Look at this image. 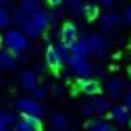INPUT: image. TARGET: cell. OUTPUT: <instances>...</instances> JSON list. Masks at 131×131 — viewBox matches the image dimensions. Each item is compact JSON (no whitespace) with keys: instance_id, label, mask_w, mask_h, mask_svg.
Here are the masks:
<instances>
[{"instance_id":"6da1fadb","label":"cell","mask_w":131,"mask_h":131,"mask_svg":"<svg viewBox=\"0 0 131 131\" xmlns=\"http://www.w3.org/2000/svg\"><path fill=\"white\" fill-rule=\"evenodd\" d=\"M2 42H4V48L10 50L13 54H23L29 50V38L23 34L21 29H6L4 36H2Z\"/></svg>"},{"instance_id":"7a4b0ae2","label":"cell","mask_w":131,"mask_h":131,"mask_svg":"<svg viewBox=\"0 0 131 131\" xmlns=\"http://www.w3.org/2000/svg\"><path fill=\"white\" fill-rule=\"evenodd\" d=\"M69 71L77 75V79H85V77H92L94 73V67H92V62L88 60V56H79V54H71L69 60Z\"/></svg>"},{"instance_id":"3957f363","label":"cell","mask_w":131,"mask_h":131,"mask_svg":"<svg viewBox=\"0 0 131 131\" xmlns=\"http://www.w3.org/2000/svg\"><path fill=\"white\" fill-rule=\"evenodd\" d=\"M15 106H17V110L21 112V114H31V117H44V112H46V108L40 104V100L38 98H34V96H23V98H19L17 102H15Z\"/></svg>"},{"instance_id":"277c9868","label":"cell","mask_w":131,"mask_h":131,"mask_svg":"<svg viewBox=\"0 0 131 131\" xmlns=\"http://www.w3.org/2000/svg\"><path fill=\"white\" fill-rule=\"evenodd\" d=\"M88 42V52L90 56H96V58H104L108 54V40L100 34H90L85 38Z\"/></svg>"},{"instance_id":"5b68a950","label":"cell","mask_w":131,"mask_h":131,"mask_svg":"<svg viewBox=\"0 0 131 131\" xmlns=\"http://www.w3.org/2000/svg\"><path fill=\"white\" fill-rule=\"evenodd\" d=\"M77 90L81 94H88V96H98L102 92V85H100V81L85 77V79H77Z\"/></svg>"},{"instance_id":"8992f818","label":"cell","mask_w":131,"mask_h":131,"mask_svg":"<svg viewBox=\"0 0 131 131\" xmlns=\"http://www.w3.org/2000/svg\"><path fill=\"white\" fill-rule=\"evenodd\" d=\"M119 25H121V17L117 13H102L100 15V27L104 31H108V34H114L119 29Z\"/></svg>"},{"instance_id":"52a82bcc","label":"cell","mask_w":131,"mask_h":131,"mask_svg":"<svg viewBox=\"0 0 131 131\" xmlns=\"http://www.w3.org/2000/svg\"><path fill=\"white\" fill-rule=\"evenodd\" d=\"M110 117L117 123H121V125H129L131 123V110L125 104H117V106L110 108Z\"/></svg>"},{"instance_id":"ba28073f","label":"cell","mask_w":131,"mask_h":131,"mask_svg":"<svg viewBox=\"0 0 131 131\" xmlns=\"http://www.w3.org/2000/svg\"><path fill=\"white\" fill-rule=\"evenodd\" d=\"M77 38H79V29H77V25H73V23H64V25L60 27V42H62V44L71 46Z\"/></svg>"},{"instance_id":"9c48e42d","label":"cell","mask_w":131,"mask_h":131,"mask_svg":"<svg viewBox=\"0 0 131 131\" xmlns=\"http://www.w3.org/2000/svg\"><path fill=\"white\" fill-rule=\"evenodd\" d=\"M104 88H106V92H108L110 98H121L125 83H123V79H121V77H110V79L104 81Z\"/></svg>"},{"instance_id":"30bf717a","label":"cell","mask_w":131,"mask_h":131,"mask_svg":"<svg viewBox=\"0 0 131 131\" xmlns=\"http://www.w3.org/2000/svg\"><path fill=\"white\" fill-rule=\"evenodd\" d=\"M17 64H19L17 54H13L10 50H6V48L0 52V69H4V71H13V69H17Z\"/></svg>"},{"instance_id":"8fae6325","label":"cell","mask_w":131,"mask_h":131,"mask_svg":"<svg viewBox=\"0 0 131 131\" xmlns=\"http://www.w3.org/2000/svg\"><path fill=\"white\" fill-rule=\"evenodd\" d=\"M29 17H31L34 25L42 31V34L50 27V13H48V10H38V13H34V15H29Z\"/></svg>"},{"instance_id":"7c38bea8","label":"cell","mask_w":131,"mask_h":131,"mask_svg":"<svg viewBox=\"0 0 131 131\" xmlns=\"http://www.w3.org/2000/svg\"><path fill=\"white\" fill-rule=\"evenodd\" d=\"M44 60H46V64H48L52 71H58V69H60V64H62V60L58 58V54H56V50H54V46H48V48H46Z\"/></svg>"},{"instance_id":"4fadbf2b","label":"cell","mask_w":131,"mask_h":131,"mask_svg":"<svg viewBox=\"0 0 131 131\" xmlns=\"http://www.w3.org/2000/svg\"><path fill=\"white\" fill-rule=\"evenodd\" d=\"M21 85L31 92V90L38 85V73L36 71H23L21 73Z\"/></svg>"},{"instance_id":"5bb4252c","label":"cell","mask_w":131,"mask_h":131,"mask_svg":"<svg viewBox=\"0 0 131 131\" xmlns=\"http://www.w3.org/2000/svg\"><path fill=\"white\" fill-rule=\"evenodd\" d=\"M69 50H71V54H79V56H90V52H88V42H85V38H77L71 46H69Z\"/></svg>"},{"instance_id":"9a60e30c","label":"cell","mask_w":131,"mask_h":131,"mask_svg":"<svg viewBox=\"0 0 131 131\" xmlns=\"http://www.w3.org/2000/svg\"><path fill=\"white\" fill-rule=\"evenodd\" d=\"M52 127H54V131H64L69 127L67 114H64V112H54L52 114Z\"/></svg>"},{"instance_id":"2e32d148","label":"cell","mask_w":131,"mask_h":131,"mask_svg":"<svg viewBox=\"0 0 131 131\" xmlns=\"http://www.w3.org/2000/svg\"><path fill=\"white\" fill-rule=\"evenodd\" d=\"M19 27H21V31H23V34H25L27 38H40V36H42V31H40V29H38V27L34 25L31 17H29V19H27L25 23H21Z\"/></svg>"},{"instance_id":"e0dca14e","label":"cell","mask_w":131,"mask_h":131,"mask_svg":"<svg viewBox=\"0 0 131 131\" xmlns=\"http://www.w3.org/2000/svg\"><path fill=\"white\" fill-rule=\"evenodd\" d=\"M92 106H94V112H96V114H104V112H110V102L106 100V98H100V96H96V98H94Z\"/></svg>"},{"instance_id":"ac0fdd59","label":"cell","mask_w":131,"mask_h":131,"mask_svg":"<svg viewBox=\"0 0 131 131\" xmlns=\"http://www.w3.org/2000/svg\"><path fill=\"white\" fill-rule=\"evenodd\" d=\"M27 15H34L38 10H42V2L40 0H21V4H19Z\"/></svg>"},{"instance_id":"d6986e66","label":"cell","mask_w":131,"mask_h":131,"mask_svg":"<svg viewBox=\"0 0 131 131\" xmlns=\"http://www.w3.org/2000/svg\"><path fill=\"white\" fill-rule=\"evenodd\" d=\"M13 23V13L4 6V4H0V29H4Z\"/></svg>"},{"instance_id":"ffe728a7","label":"cell","mask_w":131,"mask_h":131,"mask_svg":"<svg viewBox=\"0 0 131 131\" xmlns=\"http://www.w3.org/2000/svg\"><path fill=\"white\" fill-rule=\"evenodd\" d=\"M54 50H56V54H58V58H60L62 62H67V60H69V56H71V50H69V46H67V44H62V42L54 44Z\"/></svg>"},{"instance_id":"44dd1931","label":"cell","mask_w":131,"mask_h":131,"mask_svg":"<svg viewBox=\"0 0 131 131\" xmlns=\"http://www.w3.org/2000/svg\"><path fill=\"white\" fill-rule=\"evenodd\" d=\"M15 114L10 112V110H0V125L2 127H13L15 125Z\"/></svg>"},{"instance_id":"7402d4cb","label":"cell","mask_w":131,"mask_h":131,"mask_svg":"<svg viewBox=\"0 0 131 131\" xmlns=\"http://www.w3.org/2000/svg\"><path fill=\"white\" fill-rule=\"evenodd\" d=\"M88 131H114V127L110 123H106V121H94Z\"/></svg>"},{"instance_id":"603a6c76","label":"cell","mask_w":131,"mask_h":131,"mask_svg":"<svg viewBox=\"0 0 131 131\" xmlns=\"http://www.w3.org/2000/svg\"><path fill=\"white\" fill-rule=\"evenodd\" d=\"M83 15H85L90 21H94L98 15H100V8H98L96 4H92V2H85V10H83Z\"/></svg>"},{"instance_id":"cb8c5ba5","label":"cell","mask_w":131,"mask_h":131,"mask_svg":"<svg viewBox=\"0 0 131 131\" xmlns=\"http://www.w3.org/2000/svg\"><path fill=\"white\" fill-rule=\"evenodd\" d=\"M23 119L34 127L36 131H42V121H40V117H31V114H23Z\"/></svg>"},{"instance_id":"d4e9b609","label":"cell","mask_w":131,"mask_h":131,"mask_svg":"<svg viewBox=\"0 0 131 131\" xmlns=\"http://www.w3.org/2000/svg\"><path fill=\"white\" fill-rule=\"evenodd\" d=\"M13 127H15V131H36L34 127H31V125L25 121V119H19V121H15V125H13Z\"/></svg>"},{"instance_id":"484cf974","label":"cell","mask_w":131,"mask_h":131,"mask_svg":"<svg viewBox=\"0 0 131 131\" xmlns=\"http://www.w3.org/2000/svg\"><path fill=\"white\" fill-rule=\"evenodd\" d=\"M83 10H85V0H75L71 4V13L73 15H83Z\"/></svg>"},{"instance_id":"4316f807","label":"cell","mask_w":131,"mask_h":131,"mask_svg":"<svg viewBox=\"0 0 131 131\" xmlns=\"http://www.w3.org/2000/svg\"><path fill=\"white\" fill-rule=\"evenodd\" d=\"M31 94H34V98L42 100V98H46V96H48V90H46L44 85H40V83H38V85H36L34 90H31Z\"/></svg>"},{"instance_id":"83f0119b","label":"cell","mask_w":131,"mask_h":131,"mask_svg":"<svg viewBox=\"0 0 131 131\" xmlns=\"http://www.w3.org/2000/svg\"><path fill=\"white\" fill-rule=\"evenodd\" d=\"M81 112H83L85 117H92V114H96V112H94V106H92V102H90V104H83V108H81Z\"/></svg>"},{"instance_id":"f1b7e54d","label":"cell","mask_w":131,"mask_h":131,"mask_svg":"<svg viewBox=\"0 0 131 131\" xmlns=\"http://www.w3.org/2000/svg\"><path fill=\"white\" fill-rule=\"evenodd\" d=\"M123 104H125V106L131 110V88H129V90L125 92V96H123Z\"/></svg>"},{"instance_id":"f546056e","label":"cell","mask_w":131,"mask_h":131,"mask_svg":"<svg viewBox=\"0 0 131 131\" xmlns=\"http://www.w3.org/2000/svg\"><path fill=\"white\" fill-rule=\"evenodd\" d=\"M125 21H127V23L131 25V4H129V6L125 8Z\"/></svg>"},{"instance_id":"4dcf8cb0","label":"cell","mask_w":131,"mask_h":131,"mask_svg":"<svg viewBox=\"0 0 131 131\" xmlns=\"http://www.w3.org/2000/svg\"><path fill=\"white\" fill-rule=\"evenodd\" d=\"M46 2L50 4V6H58V4H62V2H64V0H46Z\"/></svg>"},{"instance_id":"1f68e13d","label":"cell","mask_w":131,"mask_h":131,"mask_svg":"<svg viewBox=\"0 0 131 131\" xmlns=\"http://www.w3.org/2000/svg\"><path fill=\"white\" fill-rule=\"evenodd\" d=\"M98 2H102V4H106V6H110V4L114 2V0H98Z\"/></svg>"},{"instance_id":"d6a6232c","label":"cell","mask_w":131,"mask_h":131,"mask_svg":"<svg viewBox=\"0 0 131 131\" xmlns=\"http://www.w3.org/2000/svg\"><path fill=\"white\" fill-rule=\"evenodd\" d=\"M64 2H67V4H69V6H71V4H73V2H75V0H64Z\"/></svg>"},{"instance_id":"836d02e7","label":"cell","mask_w":131,"mask_h":131,"mask_svg":"<svg viewBox=\"0 0 131 131\" xmlns=\"http://www.w3.org/2000/svg\"><path fill=\"white\" fill-rule=\"evenodd\" d=\"M0 131H8V127H2V125H0Z\"/></svg>"},{"instance_id":"e575fe53","label":"cell","mask_w":131,"mask_h":131,"mask_svg":"<svg viewBox=\"0 0 131 131\" xmlns=\"http://www.w3.org/2000/svg\"><path fill=\"white\" fill-rule=\"evenodd\" d=\"M6 2H10V0H0V4H6Z\"/></svg>"},{"instance_id":"d590c367","label":"cell","mask_w":131,"mask_h":131,"mask_svg":"<svg viewBox=\"0 0 131 131\" xmlns=\"http://www.w3.org/2000/svg\"><path fill=\"white\" fill-rule=\"evenodd\" d=\"M0 46H4V42H2V36H0Z\"/></svg>"}]
</instances>
